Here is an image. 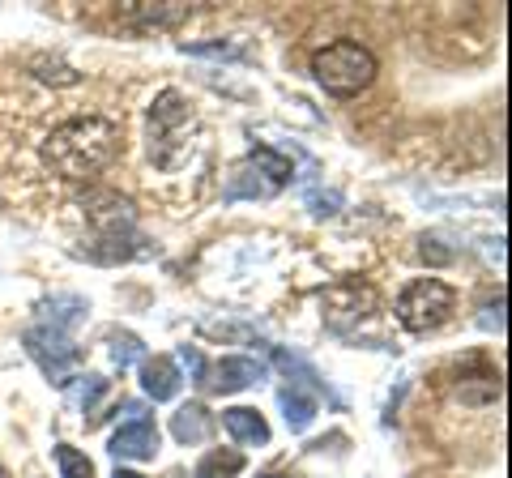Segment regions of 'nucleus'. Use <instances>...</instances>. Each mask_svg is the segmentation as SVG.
<instances>
[{
  "label": "nucleus",
  "mask_w": 512,
  "mask_h": 478,
  "mask_svg": "<svg viewBox=\"0 0 512 478\" xmlns=\"http://www.w3.org/2000/svg\"><path fill=\"white\" fill-rule=\"evenodd\" d=\"M120 120L111 116H73L56 124L43 141V163L52 167L64 180H86V175H99L103 167L116 163L120 154Z\"/></svg>",
  "instance_id": "nucleus-1"
},
{
  "label": "nucleus",
  "mask_w": 512,
  "mask_h": 478,
  "mask_svg": "<svg viewBox=\"0 0 512 478\" xmlns=\"http://www.w3.org/2000/svg\"><path fill=\"white\" fill-rule=\"evenodd\" d=\"M86 222L94 227L90 244L82 248L90 261H103V265H116L133 257V231H137V214L133 205L116 193H99L90 197L86 205Z\"/></svg>",
  "instance_id": "nucleus-2"
},
{
  "label": "nucleus",
  "mask_w": 512,
  "mask_h": 478,
  "mask_svg": "<svg viewBox=\"0 0 512 478\" xmlns=\"http://www.w3.org/2000/svg\"><path fill=\"white\" fill-rule=\"evenodd\" d=\"M312 77L329 94L346 99V94H359L376 82V56L355 39H338L312 56Z\"/></svg>",
  "instance_id": "nucleus-3"
},
{
  "label": "nucleus",
  "mask_w": 512,
  "mask_h": 478,
  "mask_svg": "<svg viewBox=\"0 0 512 478\" xmlns=\"http://www.w3.org/2000/svg\"><path fill=\"white\" fill-rule=\"evenodd\" d=\"M457 308V291L444 278H414L397 295V321L410 333H436Z\"/></svg>",
  "instance_id": "nucleus-4"
},
{
  "label": "nucleus",
  "mask_w": 512,
  "mask_h": 478,
  "mask_svg": "<svg viewBox=\"0 0 512 478\" xmlns=\"http://www.w3.org/2000/svg\"><path fill=\"white\" fill-rule=\"evenodd\" d=\"M26 350L30 359L43 368V376L52 380V385H69V380H77V368H82V346L73 342L69 329H56V325H30L26 329Z\"/></svg>",
  "instance_id": "nucleus-5"
},
{
  "label": "nucleus",
  "mask_w": 512,
  "mask_h": 478,
  "mask_svg": "<svg viewBox=\"0 0 512 478\" xmlns=\"http://www.w3.org/2000/svg\"><path fill=\"white\" fill-rule=\"evenodd\" d=\"M192 133V111L180 90H163L150 107V158L158 167H171V146L184 154ZM175 154V158H180Z\"/></svg>",
  "instance_id": "nucleus-6"
},
{
  "label": "nucleus",
  "mask_w": 512,
  "mask_h": 478,
  "mask_svg": "<svg viewBox=\"0 0 512 478\" xmlns=\"http://www.w3.org/2000/svg\"><path fill=\"white\" fill-rule=\"evenodd\" d=\"M265 380V363L261 359H248V355H227L218 363H205V376H201V389L210 393H239V389H252Z\"/></svg>",
  "instance_id": "nucleus-7"
},
{
  "label": "nucleus",
  "mask_w": 512,
  "mask_h": 478,
  "mask_svg": "<svg viewBox=\"0 0 512 478\" xmlns=\"http://www.w3.org/2000/svg\"><path fill=\"white\" fill-rule=\"evenodd\" d=\"M107 453L116 457V461H154L158 457V427L154 419H133V423H124L116 436H111L107 444Z\"/></svg>",
  "instance_id": "nucleus-8"
},
{
  "label": "nucleus",
  "mask_w": 512,
  "mask_h": 478,
  "mask_svg": "<svg viewBox=\"0 0 512 478\" xmlns=\"http://www.w3.org/2000/svg\"><path fill=\"white\" fill-rule=\"evenodd\" d=\"M180 385H184V376L167 355L141 359V389H146V397H154V402H171V397L180 393Z\"/></svg>",
  "instance_id": "nucleus-9"
},
{
  "label": "nucleus",
  "mask_w": 512,
  "mask_h": 478,
  "mask_svg": "<svg viewBox=\"0 0 512 478\" xmlns=\"http://www.w3.org/2000/svg\"><path fill=\"white\" fill-rule=\"evenodd\" d=\"M222 427H227V436L235 444H248V449H256V444H269V423L261 410L252 406H231L222 410Z\"/></svg>",
  "instance_id": "nucleus-10"
},
{
  "label": "nucleus",
  "mask_w": 512,
  "mask_h": 478,
  "mask_svg": "<svg viewBox=\"0 0 512 478\" xmlns=\"http://www.w3.org/2000/svg\"><path fill=\"white\" fill-rule=\"evenodd\" d=\"M210 427H214V414L201 402H188V406H180L171 414V436L180 444H201L205 436H210Z\"/></svg>",
  "instance_id": "nucleus-11"
},
{
  "label": "nucleus",
  "mask_w": 512,
  "mask_h": 478,
  "mask_svg": "<svg viewBox=\"0 0 512 478\" xmlns=\"http://www.w3.org/2000/svg\"><path fill=\"white\" fill-rule=\"evenodd\" d=\"M274 193H278V184H269L252 163L239 167V171L231 175V184L222 188V197H227V201H244V197H252V201H269Z\"/></svg>",
  "instance_id": "nucleus-12"
},
{
  "label": "nucleus",
  "mask_w": 512,
  "mask_h": 478,
  "mask_svg": "<svg viewBox=\"0 0 512 478\" xmlns=\"http://www.w3.org/2000/svg\"><path fill=\"white\" fill-rule=\"evenodd\" d=\"M86 312H90L86 299H77V295H56V299H47V304H39V321L73 333V325L82 321Z\"/></svg>",
  "instance_id": "nucleus-13"
},
{
  "label": "nucleus",
  "mask_w": 512,
  "mask_h": 478,
  "mask_svg": "<svg viewBox=\"0 0 512 478\" xmlns=\"http://www.w3.org/2000/svg\"><path fill=\"white\" fill-rule=\"evenodd\" d=\"M278 406H282L286 427H291V432H303V427L316 419V397H312V393H303L299 385H286V389L278 393Z\"/></svg>",
  "instance_id": "nucleus-14"
},
{
  "label": "nucleus",
  "mask_w": 512,
  "mask_h": 478,
  "mask_svg": "<svg viewBox=\"0 0 512 478\" xmlns=\"http://www.w3.org/2000/svg\"><path fill=\"white\" fill-rule=\"evenodd\" d=\"M248 163L261 171L269 184H278V188H286V184H291V175H295V171H291V158L278 154V150H269V146H256V150L248 154Z\"/></svg>",
  "instance_id": "nucleus-15"
},
{
  "label": "nucleus",
  "mask_w": 512,
  "mask_h": 478,
  "mask_svg": "<svg viewBox=\"0 0 512 478\" xmlns=\"http://www.w3.org/2000/svg\"><path fill=\"white\" fill-rule=\"evenodd\" d=\"M244 474V453H235V449H214V453H205L201 457V466L192 478H239Z\"/></svg>",
  "instance_id": "nucleus-16"
},
{
  "label": "nucleus",
  "mask_w": 512,
  "mask_h": 478,
  "mask_svg": "<svg viewBox=\"0 0 512 478\" xmlns=\"http://www.w3.org/2000/svg\"><path fill=\"white\" fill-rule=\"evenodd\" d=\"M107 346H111V363H116L120 372L146 359V346H141V338H137V333H128V329H111L107 333Z\"/></svg>",
  "instance_id": "nucleus-17"
},
{
  "label": "nucleus",
  "mask_w": 512,
  "mask_h": 478,
  "mask_svg": "<svg viewBox=\"0 0 512 478\" xmlns=\"http://www.w3.org/2000/svg\"><path fill=\"white\" fill-rule=\"evenodd\" d=\"M56 470L60 478H94V466L82 449H73V444H56Z\"/></svg>",
  "instance_id": "nucleus-18"
},
{
  "label": "nucleus",
  "mask_w": 512,
  "mask_h": 478,
  "mask_svg": "<svg viewBox=\"0 0 512 478\" xmlns=\"http://www.w3.org/2000/svg\"><path fill=\"white\" fill-rule=\"evenodd\" d=\"M128 18H137V22H146V26H175V22H184V18H188V9H184V5H175V9L133 5V9H128Z\"/></svg>",
  "instance_id": "nucleus-19"
},
{
  "label": "nucleus",
  "mask_w": 512,
  "mask_h": 478,
  "mask_svg": "<svg viewBox=\"0 0 512 478\" xmlns=\"http://www.w3.org/2000/svg\"><path fill=\"white\" fill-rule=\"evenodd\" d=\"M77 380H82V389H77V397H73V402H77V406H82V410L90 414V410H94V402H99V397H103L107 380H103V376H77Z\"/></svg>",
  "instance_id": "nucleus-20"
},
{
  "label": "nucleus",
  "mask_w": 512,
  "mask_h": 478,
  "mask_svg": "<svg viewBox=\"0 0 512 478\" xmlns=\"http://www.w3.org/2000/svg\"><path fill=\"white\" fill-rule=\"evenodd\" d=\"M180 359H184V368L192 376V385H201V376H205V355L197 346H180Z\"/></svg>",
  "instance_id": "nucleus-21"
},
{
  "label": "nucleus",
  "mask_w": 512,
  "mask_h": 478,
  "mask_svg": "<svg viewBox=\"0 0 512 478\" xmlns=\"http://www.w3.org/2000/svg\"><path fill=\"white\" fill-rule=\"evenodd\" d=\"M312 205V214H333V205H338V193H329V197H308Z\"/></svg>",
  "instance_id": "nucleus-22"
},
{
  "label": "nucleus",
  "mask_w": 512,
  "mask_h": 478,
  "mask_svg": "<svg viewBox=\"0 0 512 478\" xmlns=\"http://www.w3.org/2000/svg\"><path fill=\"white\" fill-rule=\"evenodd\" d=\"M111 478H141V474H137V470H116Z\"/></svg>",
  "instance_id": "nucleus-23"
},
{
  "label": "nucleus",
  "mask_w": 512,
  "mask_h": 478,
  "mask_svg": "<svg viewBox=\"0 0 512 478\" xmlns=\"http://www.w3.org/2000/svg\"><path fill=\"white\" fill-rule=\"evenodd\" d=\"M0 478H5V466H0Z\"/></svg>",
  "instance_id": "nucleus-24"
},
{
  "label": "nucleus",
  "mask_w": 512,
  "mask_h": 478,
  "mask_svg": "<svg viewBox=\"0 0 512 478\" xmlns=\"http://www.w3.org/2000/svg\"><path fill=\"white\" fill-rule=\"evenodd\" d=\"M265 478H278V474H265Z\"/></svg>",
  "instance_id": "nucleus-25"
}]
</instances>
